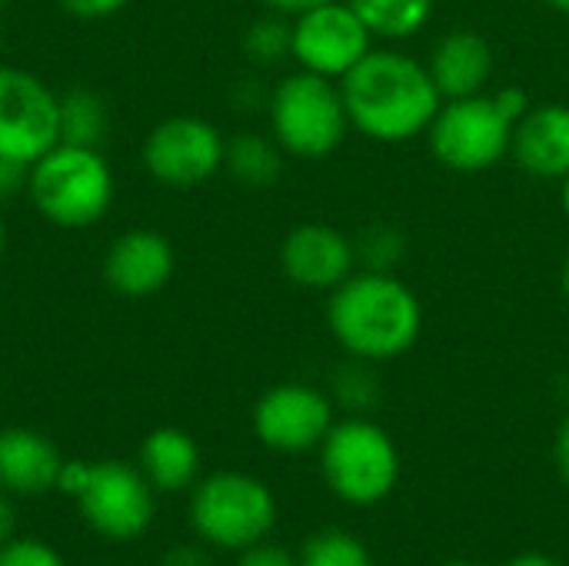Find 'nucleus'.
Listing matches in <instances>:
<instances>
[{"label":"nucleus","instance_id":"obj_11","mask_svg":"<svg viewBox=\"0 0 569 566\" xmlns=\"http://www.w3.org/2000/svg\"><path fill=\"white\" fill-rule=\"evenodd\" d=\"M87 527L107 540H137L153 524V487L140 467L123 460H100L90 470V484L77 497Z\"/></svg>","mask_w":569,"mask_h":566},{"label":"nucleus","instance_id":"obj_10","mask_svg":"<svg viewBox=\"0 0 569 566\" xmlns=\"http://www.w3.org/2000/svg\"><path fill=\"white\" fill-rule=\"evenodd\" d=\"M60 143V97L30 70L0 67V153L40 160Z\"/></svg>","mask_w":569,"mask_h":566},{"label":"nucleus","instance_id":"obj_33","mask_svg":"<svg viewBox=\"0 0 569 566\" xmlns=\"http://www.w3.org/2000/svg\"><path fill=\"white\" fill-rule=\"evenodd\" d=\"M263 3L280 17H300V13H307L320 3H330V0H263Z\"/></svg>","mask_w":569,"mask_h":566},{"label":"nucleus","instance_id":"obj_39","mask_svg":"<svg viewBox=\"0 0 569 566\" xmlns=\"http://www.w3.org/2000/svg\"><path fill=\"white\" fill-rule=\"evenodd\" d=\"M3 250H7V227H3V220H0V257H3Z\"/></svg>","mask_w":569,"mask_h":566},{"label":"nucleus","instance_id":"obj_21","mask_svg":"<svg viewBox=\"0 0 569 566\" xmlns=\"http://www.w3.org/2000/svg\"><path fill=\"white\" fill-rule=\"evenodd\" d=\"M107 127H110L107 103L93 90L77 87V90L60 97V143L100 150Z\"/></svg>","mask_w":569,"mask_h":566},{"label":"nucleus","instance_id":"obj_15","mask_svg":"<svg viewBox=\"0 0 569 566\" xmlns=\"http://www.w3.org/2000/svg\"><path fill=\"white\" fill-rule=\"evenodd\" d=\"M510 153L517 163L540 180H567L569 177V107L567 103H540L530 107L517 130Z\"/></svg>","mask_w":569,"mask_h":566},{"label":"nucleus","instance_id":"obj_36","mask_svg":"<svg viewBox=\"0 0 569 566\" xmlns=\"http://www.w3.org/2000/svg\"><path fill=\"white\" fill-rule=\"evenodd\" d=\"M540 3H547L550 10H557V13H567L569 17V0H540Z\"/></svg>","mask_w":569,"mask_h":566},{"label":"nucleus","instance_id":"obj_2","mask_svg":"<svg viewBox=\"0 0 569 566\" xmlns=\"http://www.w3.org/2000/svg\"><path fill=\"white\" fill-rule=\"evenodd\" d=\"M327 327L353 360L383 364L413 350L423 330V310L400 277L357 270L330 290Z\"/></svg>","mask_w":569,"mask_h":566},{"label":"nucleus","instance_id":"obj_4","mask_svg":"<svg viewBox=\"0 0 569 566\" xmlns=\"http://www.w3.org/2000/svg\"><path fill=\"white\" fill-rule=\"evenodd\" d=\"M37 214L63 230L93 227L113 203V170L97 147L57 143L27 170Z\"/></svg>","mask_w":569,"mask_h":566},{"label":"nucleus","instance_id":"obj_9","mask_svg":"<svg viewBox=\"0 0 569 566\" xmlns=\"http://www.w3.org/2000/svg\"><path fill=\"white\" fill-rule=\"evenodd\" d=\"M227 140L203 117H167L143 140L147 173L173 190H190L207 183L223 170Z\"/></svg>","mask_w":569,"mask_h":566},{"label":"nucleus","instance_id":"obj_1","mask_svg":"<svg viewBox=\"0 0 569 566\" xmlns=\"http://www.w3.org/2000/svg\"><path fill=\"white\" fill-rule=\"evenodd\" d=\"M350 127L380 143H403L430 130L443 97L427 70L400 50H370L343 80Z\"/></svg>","mask_w":569,"mask_h":566},{"label":"nucleus","instance_id":"obj_18","mask_svg":"<svg viewBox=\"0 0 569 566\" xmlns=\"http://www.w3.org/2000/svg\"><path fill=\"white\" fill-rule=\"evenodd\" d=\"M140 470L153 490L163 494L187 490L200 477V447L187 430L177 427L150 430L140 444Z\"/></svg>","mask_w":569,"mask_h":566},{"label":"nucleus","instance_id":"obj_32","mask_svg":"<svg viewBox=\"0 0 569 566\" xmlns=\"http://www.w3.org/2000/svg\"><path fill=\"white\" fill-rule=\"evenodd\" d=\"M17 537V507L7 490H0V544Z\"/></svg>","mask_w":569,"mask_h":566},{"label":"nucleus","instance_id":"obj_14","mask_svg":"<svg viewBox=\"0 0 569 566\" xmlns=\"http://www.w3.org/2000/svg\"><path fill=\"white\" fill-rule=\"evenodd\" d=\"M173 247L157 230H127L113 237L103 254V280L113 294L147 300L160 294L173 277Z\"/></svg>","mask_w":569,"mask_h":566},{"label":"nucleus","instance_id":"obj_5","mask_svg":"<svg viewBox=\"0 0 569 566\" xmlns=\"http://www.w3.org/2000/svg\"><path fill=\"white\" fill-rule=\"evenodd\" d=\"M320 470L333 497L343 504L377 507L400 480V450L380 424L367 417H347L337 420L323 437Z\"/></svg>","mask_w":569,"mask_h":566},{"label":"nucleus","instance_id":"obj_37","mask_svg":"<svg viewBox=\"0 0 569 566\" xmlns=\"http://www.w3.org/2000/svg\"><path fill=\"white\" fill-rule=\"evenodd\" d=\"M560 287H563V297L569 300V254L567 260H563V270H560Z\"/></svg>","mask_w":569,"mask_h":566},{"label":"nucleus","instance_id":"obj_31","mask_svg":"<svg viewBox=\"0 0 569 566\" xmlns=\"http://www.w3.org/2000/svg\"><path fill=\"white\" fill-rule=\"evenodd\" d=\"M160 566H213L210 554L203 547H193V544H183V547H173Z\"/></svg>","mask_w":569,"mask_h":566},{"label":"nucleus","instance_id":"obj_16","mask_svg":"<svg viewBox=\"0 0 569 566\" xmlns=\"http://www.w3.org/2000/svg\"><path fill=\"white\" fill-rule=\"evenodd\" d=\"M63 457L50 437L30 427L0 430V490L10 497H43L57 490Z\"/></svg>","mask_w":569,"mask_h":566},{"label":"nucleus","instance_id":"obj_20","mask_svg":"<svg viewBox=\"0 0 569 566\" xmlns=\"http://www.w3.org/2000/svg\"><path fill=\"white\" fill-rule=\"evenodd\" d=\"M373 37L407 40L433 17V0H347Z\"/></svg>","mask_w":569,"mask_h":566},{"label":"nucleus","instance_id":"obj_13","mask_svg":"<svg viewBox=\"0 0 569 566\" xmlns=\"http://www.w3.org/2000/svg\"><path fill=\"white\" fill-rule=\"evenodd\" d=\"M287 280L307 290H333L357 274V244L327 224H300L280 244Z\"/></svg>","mask_w":569,"mask_h":566},{"label":"nucleus","instance_id":"obj_22","mask_svg":"<svg viewBox=\"0 0 569 566\" xmlns=\"http://www.w3.org/2000/svg\"><path fill=\"white\" fill-rule=\"evenodd\" d=\"M300 566H373L367 544L347 530H317L300 547Z\"/></svg>","mask_w":569,"mask_h":566},{"label":"nucleus","instance_id":"obj_38","mask_svg":"<svg viewBox=\"0 0 569 566\" xmlns=\"http://www.w3.org/2000/svg\"><path fill=\"white\" fill-rule=\"evenodd\" d=\"M563 183V190H560V203H563V214L569 217V177L567 180H560Z\"/></svg>","mask_w":569,"mask_h":566},{"label":"nucleus","instance_id":"obj_34","mask_svg":"<svg viewBox=\"0 0 569 566\" xmlns=\"http://www.w3.org/2000/svg\"><path fill=\"white\" fill-rule=\"evenodd\" d=\"M553 460H557V470L560 477L569 484V417L560 424L557 430V444H553Z\"/></svg>","mask_w":569,"mask_h":566},{"label":"nucleus","instance_id":"obj_30","mask_svg":"<svg viewBox=\"0 0 569 566\" xmlns=\"http://www.w3.org/2000/svg\"><path fill=\"white\" fill-rule=\"evenodd\" d=\"M27 170H30L27 163L0 153V200H10L20 190H27Z\"/></svg>","mask_w":569,"mask_h":566},{"label":"nucleus","instance_id":"obj_17","mask_svg":"<svg viewBox=\"0 0 569 566\" xmlns=\"http://www.w3.org/2000/svg\"><path fill=\"white\" fill-rule=\"evenodd\" d=\"M427 70L443 100L483 93L493 77V47L477 30H453L437 40Z\"/></svg>","mask_w":569,"mask_h":566},{"label":"nucleus","instance_id":"obj_6","mask_svg":"<svg viewBox=\"0 0 569 566\" xmlns=\"http://www.w3.org/2000/svg\"><path fill=\"white\" fill-rule=\"evenodd\" d=\"M190 524L207 547L243 554L277 527V497L243 470H220L193 487Z\"/></svg>","mask_w":569,"mask_h":566},{"label":"nucleus","instance_id":"obj_12","mask_svg":"<svg viewBox=\"0 0 569 566\" xmlns=\"http://www.w3.org/2000/svg\"><path fill=\"white\" fill-rule=\"evenodd\" d=\"M333 424L330 397L310 384H277L253 407V434L277 454L320 450Z\"/></svg>","mask_w":569,"mask_h":566},{"label":"nucleus","instance_id":"obj_23","mask_svg":"<svg viewBox=\"0 0 569 566\" xmlns=\"http://www.w3.org/2000/svg\"><path fill=\"white\" fill-rule=\"evenodd\" d=\"M407 254V240L397 227H387V224H377L370 227L360 244H357V260L367 264V270H387L393 274V267L403 260Z\"/></svg>","mask_w":569,"mask_h":566},{"label":"nucleus","instance_id":"obj_35","mask_svg":"<svg viewBox=\"0 0 569 566\" xmlns=\"http://www.w3.org/2000/svg\"><path fill=\"white\" fill-rule=\"evenodd\" d=\"M507 566H560L557 560H550L547 554H520V557H513Z\"/></svg>","mask_w":569,"mask_h":566},{"label":"nucleus","instance_id":"obj_28","mask_svg":"<svg viewBox=\"0 0 569 566\" xmlns=\"http://www.w3.org/2000/svg\"><path fill=\"white\" fill-rule=\"evenodd\" d=\"M237 566H300L297 564V557H290V550H283V547H277V544H257V547H250V550H243L240 554V560Z\"/></svg>","mask_w":569,"mask_h":566},{"label":"nucleus","instance_id":"obj_40","mask_svg":"<svg viewBox=\"0 0 569 566\" xmlns=\"http://www.w3.org/2000/svg\"><path fill=\"white\" fill-rule=\"evenodd\" d=\"M443 566H477V564H470V560H450V564H443Z\"/></svg>","mask_w":569,"mask_h":566},{"label":"nucleus","instance_id":"obj_19","mask_svg":"<svg viewBox=\"0 0 569 566\" xmlns=\"http://www.w3.org/2000/svg\"><path fill=\"white\" fill-rule=\"evenodd\" d=\"M223 170L240 180L243 187H270L283 170V150L273 137L263 133H240L227 140Z\"/></svg>","mask_w":569,"mask_h":566},{"label":"nucleus","instance_id":"obj_24","mask_svg":"<svg viewBox=\"0 0 569 566\" xmlns=\"http://www.w3.org/2000/svg\"><path fill=\"white\" fill-rule=\"evenodd\" d=\"M333 394L337 400L347 407V410H357V417L363 410H370L380 397V384L377 377L367 370V360H353L347 367L337 370V380H333Z\"/></svg>","mask_w":569,"mask_h":566},{"label":"nucleus","instance_id":"obj_27","mask_svg":"<svg viewBox=\"0 0 569 566\" xmlns=\"http://www.w3.org/2000/svg\"><path fill=\"white\" fill-rule=\"evenodd\" d=\"M90 470H93V464H87V460H63L60 477H57V494L77 500L83 494V487L90 484Z\"/></svg>","mask_w":569,"mask_h":566},{"label":"nucleus","instance_id":"obj_7","mask_svg":"<svg viewBox=\"0 0 569 566\" xmlns=\"http://www.w3.org/2000/svg\"><path fill=\"white\" fill-rule=\"evenodd\" d=\"M350 130L343 90L337 80L297 70L270 97V137L283 153L320 160L333 153Z\"/></svg>","mask_w":569,"mask_h":566},{"label":"nucleus","instance_id":"obj_29","mask_svg":"<svg viewBox=\"0 0 569 566\" xmlns=\"http://www.w3.org/2000/svg\"><path fill=\"white\" fill-rule=\"evenodd\" d=\"M130 0H60V7L73 17L83 20H100V17H113L127 7Z\"/></svg>","mask_w":569,"mask_h":566},{"label":"nucleus","instance_id":"obj_8","mask_svg":"<svg viewBox=\"0 0 569 566\" xmlns=\"http://www.w3.org/2000/svg\"><path fill=\"white\" fill-rule=\"evenodd\" d=\"M373 33L357 17L350 3L330 0L320 3L290 23V57L300 63V70L343 80L373 47Z\"/></svg>","mask_w":569,"mask_h":566},{"label":"nucleus","instance_id":"obj_25","mask_svg":"<svg viewBox=\"0 0 569 566\" xmlns=\"http://www.w3.org/2000/svg\"><path fill=\"white\" fill-rule=\"evenodd\" d=\"M247 53L257 63H277L280 57H287L290 53V23L280 13L257 20L247 30Z\"/></svg>","mask_w":569,"mask_h":566},{"label":"nucleus","instance_id":"obj_26","mask_svg":"<svg viewBox=\"0 0 569 566\" xmlns=\"http://www.w3.org/2000/svg\"><path fill=\"white\" fill-rule=\"evenodd\" d=\"M0 566H67V560L37 537H10L0 544Z\"/></svg>","mask_w":569,"mask_h":566},{"label":"nucleus","instance_id":"obj_3","mask_svg":"<svg viewBox=\"0 0 569 566\" xmlns=\"http://www.w3.org/2000/svg\"><path fill=\"white\" fill-rule=\"evenodd\" d=\"M527 110L530 97L517 87L443 100L427 130L433 157L457 173L490 170L510 153L513 130Z\"/></svg>","mask_w":569,"mask_h":566},{"label":"nucleus","instance_id":"obj_41","mask_svg":"<svg viewBox=\"0 0 569 566\" xmlns=\"http://www.w3.org/2000/svg\"><path fill=\"white\" fill-rule=\"evenodd\" d=\"M0 7H3V0H0Z\"/></svg>","mask_w":569,"mask_h":566}]
</instances>
